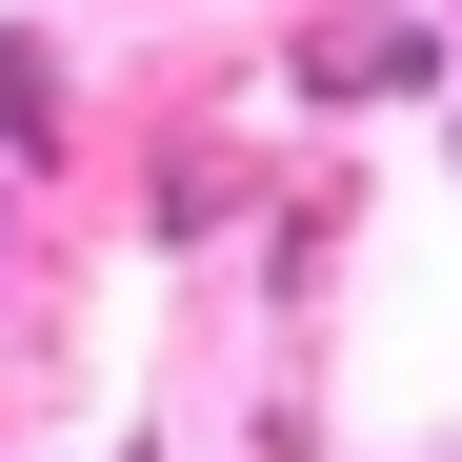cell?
Returning a JSON list of instances; mask_svg holds the SVG:
<instances>
[{
    "label": "cell",
    "instance_id": "6da1fadb",
    "mask_svg": "<svg viewBox=\"0 0 462 462\" xmlns=\"http://www.w3.org/2000/svg\"><path fill=\"white\" fill-rule=\"evenodd\" d=\"M442 141H462V101H442Z\"/></svg>",
    "mask_w": 462,
    "mask_h": 462
}]
</instances>
